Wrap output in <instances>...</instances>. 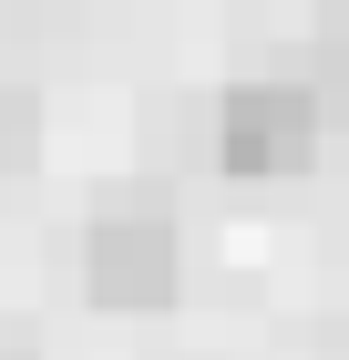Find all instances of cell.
I'll use <instances>...</instances> for the list:
<instances>
[{
	"label": "cell",
	"instance_id": "cell-3",
	"mask_svg": "<svg viewBox=\"0 0 349 360\" xmlns=\"http://www.w3.org/2000/svg\"><path fill=\"white\" fill-rule=\"evenodd\" d=\"M31 144H41V113H31V93L0 83V175H21V165H31Z\"/></svg>",
	"mask_w": 349,
	"mask_h": 360
},
{
	"label": "cell",
	"instance_id": "cell-2",
	"mask_svg": "<svg viewBox=\"0 0 349 360\" xmlns=\"http://www.w3.org/2000/svg\"><path fill=\"white\" fill-rule=\"evenodd\" d=\"M175 278H185V237H175V217L154 195H124V206H103L82 226V288L103 309H164Z\"/></svg>",
	"mask_w": 349,
	"mask_h": 360
},
{
	"label": "cell",
	"instance_id": "cell-1",
	"mask_svg": "<svg viewBox=\"0 0 349 360\" xmlns=\"http://www.w3.org/2000/svg\"><path fill=\"white\" fill-rule=\"evenodd\" d=\"M319 93L308 83H237L216 103V165L246 175V186H288V175L319 165Z\"/></svg>",
	"mask_w": 349,
	"mask_h": 360
},
{
	"label": "cell",
	"instance_id": "cell-4",
	"mask_svg": "<svg viewBox=\"0 0 349 360\" xmlns=\"http://www.w3.org/2000/svg\"><path fill=\"white\" fill-rule=\"evenodd\" d=\"M0 360H31V350H0Z\"/></svg>",
	"mask_w": 349,
	"mask_h": 360
}]
</instances>
